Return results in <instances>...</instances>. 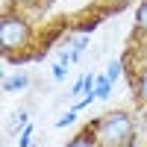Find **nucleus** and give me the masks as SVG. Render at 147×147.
Instances as JSON below:
<instances>
[{"mask_svg":"<svg viewBox=\"0 0 147 147\" xmlns=\"http://www.w3.org/2000/svg\"><path fill=\"white\" fill-rule=\"evenodd\" d=\"M30 118H32V109H30V106L15 109V112L6 118V136H9V138H18L21 132H24V127L30 124Z\"/></svg>","mask_w":147,"mask_h":147,"instance_id":"obj_3","label":"nucleus"},{"mask_svg":"<svg viewBox=\"0 0 147 147\" xmlns=\"http://www.w3.org/2000/svg\"><path fill=\"white\" fill-rule=\"evenodd\" d=\"M50 77H53V82H65V77H68V65L53 62V65H50Z\"/></svg>","mask_w":147,"mask_h":147,"instance_id":"obj_14","label":"nucleus"},{"mask_svg":"<svg viewBox=\"0 0 147 147\" xmlns=\"http://www.w3.org/2000/svg\"><path fill=\"white\" fill-rule=\"evenodd\" d=\"M30 85H32V77H30L27 71H15V74H9V77H3V91L6 94L30 91Z\"/></svg>","mask_w":147,"mask_h":147,"instance_id":"obj_4","label":"nucleus"},{"mask_svg":"<svg viewBox=\"0 0 147 147\" xmlns=\"http://www.w3.org/2000/svg\"><path fill=\"white\" fill-rule=\"evenodd\" d=\"M132 94H136V103L141 109H147V68H141L132 77Z\"/></svg>","mask_w":147,"mask_h":147,"instance_id":"obj_5","label":"nucleus"},{"mask_svg":"<svg viewBox=\"0 0 147 147\" xmlns=\"http://www.w3.org/2000/svg\"><path fill=\"white\" fill-rule=\"evenodd\" d=\"M38 0H9V9H15V6H35Z\"/></svg>","mask_w":147,"mask_h":147,"instance_id":"obj_16","label":"nucleus"},{"mask_svg":"<svg viewBox=\"0 0 147 147\" xmlns=\"http://www.w3.org/2000/svg\"><path fill=\"white\" fill-rule=\"evenodd\" d=\"M32 136H35V124L30 121V124L24 127V132L18 136V147H32V144H35V141H32Z\"/></svg>","mask_w":147,"mask_h":147,"instance_id":"obj_13","label":"nucleus"},{"mask_svg":"<svg viewBox=\"0 0 147 147\" xmlns=\"http://www.w3.org/2000/svg\"><path fill=\"white\" fill-rule=\"evenodd\" d=\"M106 74H109V80H112V82H118V80H121V74H124V59H109Z\"/></svg>","mask_w":147,"mask_h":147,"instance_id":"obj_11","label":"nucleus"},{"mask_svg":"<svg viewBox=\"0 0 147 147\" xmlns=\"http://www.w3.org/2000/svg\"><path fill=\"white\" fill-rule=\"evenodd\" d=\"M136 32L147 38V0H141L136 9Z\"/></svg>","mask_w":147,"mask_h":147,"instance_id":"obj_10","label":"nucleus"},{"mask_svg":"<svg viewBox=\"0 0 147 147\" xmlns=\"http://www.w3.org/2000/svg\"><path fill=\"white\" fill-rule=\"evenodd\" d=\"M65 44H68V47H74V50H80V53H85V50H88V44H91L88 30H82V32H71L68 38H65Z\"/></svg>","mask_w":147,"mask_h":147,"instance_id":"obj_8","label":"nucleus"},{"mask_svg":"<svg viewBox=\"0 0 147 147\" xmlns=\"http://www.w3.org/2000/svg\"><path fill=\"white\" fill-rule=\"evenodd\" d=\"M32 38H35L32 24L24 18V15H18L15 9H6L3 18H0V50H3V56L15 62L18 53L30 50Z\"/></svg>","mask_w":147,"mask_h":147,"instance_id":"obj_2","label":"nucleus"},{"mask_svg":"<svg viewBox=\"0 0 147 147\" xmlns=\"http://www.w3.org/2000/svg\"><path fill=\"white\" fill-rule=\"evenodd\" d=\"M112 88H115V82L109 80L106 71L94 77V97H97V100H109V97H112Z\"/></svg>","mask_w":147,"mask_h":147,"instance_id":"obj_7","label":"nucleus"},{"mask_svg":"<svg viewBox=\"0 0 147 147\" xmlns=\"http://www.w3.org/2000/svg\"><path fill=\"white\" fill-rule=\"evenodd\" d=\"M97 141L103 147H129L138 136V124L127 109H112V112H103L100 118H94L91 124Z\"/></svg>","mask_w":147,"mask_h":147,"instance_id":"obj_1","label":"nucleus"},{"mask_svg":"<svg viewBox=\"0 0 147 147\" xmlns=\"http://www.w3.org/2000/svg\"><path fill=\"white\" fill-rule=\"evenodd\" d=\"M129 3V0H97V6L100 9H109V12H118V9H124Z\"/></svg>","mask_w":147,"mask_h":147,"instance_id":"obj_15","label":"nucleus"},{"mask_svg":"<svg viewBox=\"0 0 147 147\" xmlns=\"http://www.w3.org/2000/svg\"><path fill=\"white\" fill-rule=\"evenodd\" d=\"M65 147H103L100 141H97V136H94V129L91 127H85V129H80L77 136H74Z\"/></svg>","mask_w":147,"mask_h":147,"instance_id":"obj_6","label":"nucleus"},{"mask_svg":"<svg viewBox=\"0 0 147 147\" xmlns=\"http://www.w3.org/2000/svg\"><path fill=\"white\" fill-rule=\"evenodd\" d=\"M80 59H82V53H80V50H74V47H68V44H65L62 50H59L56 62H62V65H68V68H71V65H77Z\"/></svg>","mask_w":147,"mask_h":147,"instance_id":"obj_9","label":"nucleus"},{"mask_svg":"<svg viewBox=\"0 0 147 147\" xmlns=\"http://www.w3.org/2000/svg\"><path fill=\"white\" fill-rule=\"evenodd\" d=\"M77 115H80V112H77V109L71 106V109H68L65 115H59V121H56L53 127H56V129H65V127H74V124H77Z\"/></svg>","mask_w":147,"mask_h":147,"instance_id":"obj_12","label":"nucleus"}]
</instances>
